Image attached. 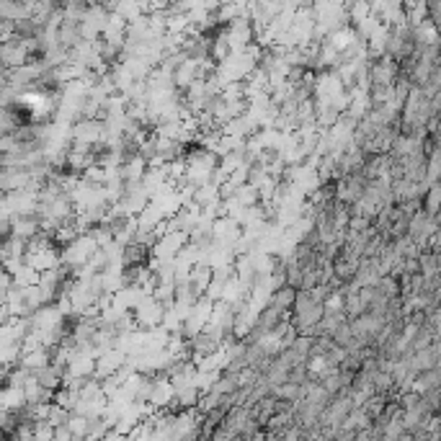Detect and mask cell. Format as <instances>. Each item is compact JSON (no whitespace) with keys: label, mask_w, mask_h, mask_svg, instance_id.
Wrapping results in <instances>:
<instances>
[{"label":"cell","mask_w":441,"mask_h":441,"mask_svg":"<svg viewBox=\"0 0 441 441\" xmlns=\"http://www.w3.org/2000/svg\"><path fill=\"white\" fill-rule=\"evenodd\" d=\"M294 300H297V289L292 287H279V289H274V292H269V302L266 305H271V307L281 310V312H289L294 305Z\"/></svg>","instance_id":"6da1fadb"},{"label":"cell","mask_w":441,"mask_h":441,"mask_svg":"<svg viewBox=\"0 0 441 441\" xmlns=\"http://www.w3.org/2000/svg\"><path fill=\"white\" fill-rule=\"evenodd\" d=\"M13 237V217L8 212H0V243Z\"/></svg>","instance_id":"7a4b0ae2"}]
</instances>
